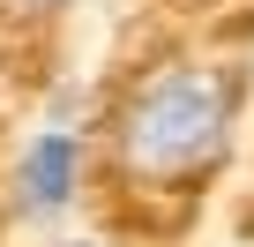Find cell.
<instances>
[{"label": "cell", "mask_w": 254, "mask_h": 247, "mask_svg": "<svg viewBox=\"0 0 254 247\" xmlns=\"http://www.w3.org/2000/svg\"><path fill=\"white\" fill-rule=\"evenodd\" d=\"M60 247H90V240H60Z\"/></svg>", "instance_id": "277c9868"}, {"label": "cell", "mask_w": 254, "mask_h": 247, "mask_svg": "<svg viewBox=\"0 0 254 247\" xmlns=\"http://www.w3.org/2000/svg\"><path fill=\"white\" fill-rule=\"evenodd\" d=\"M8 8H67V0H8Z\"/></svg>", "instance_id": "3957f363"}, {"label": "cell", "mask_w": 254, "mask_h": 247, "mask_svg": "<svg viewBox=\"0 0 254 247\" xmlns=\"http://www.w3.org/2000/svg\"><path fill=\"white\" fill-rule=\"evenodd\" d=\"M239 105H247V68L165 60V68H150L120 97V112H112V158L142 187H187V180H202L232 150Z\"/></svg>", "instance_id": "6da1fadb"}, {"label": "cell", "mask_w": 254, "mask_h": 247, "mask_svg": "<svg viewBox=\"0 0 254 247\" xmlns=\"http://www.w3.org/2000/svg\"><path fill=\"white\" fill-rule=\"evenodd\" d=\"M82 187V128L75 120H45L15 158V217L23 225H60Z\"/></svg>", "instance_id": "7a4b0ae2"}]
</instances>
